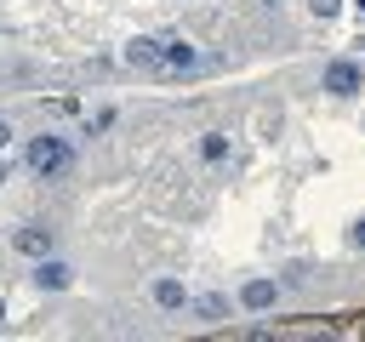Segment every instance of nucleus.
Wrapping results in <instances>:
<instances>
[{"mask_svg": "<svg viewBox=\"0 0 365 342\" xmlns=\"http://www.w3.org/2000/svg\"><path fill=\"white\" fill-rule=\"evenodd\" d=\"M74 165V148L63 142V137H34L29 142V171L34 177H57V171H68Z\"/></svg>", "mask_w": 365, "mask_h": 342, "instance_id": "nucleus-1", "label": "nucleus"}, {"mask_svg": "<svg viewBox=\"0 0 365 342\" xmlns=\"http://www.w3.org/2000/svg\"><path fill=\"white\" fill-rule=\"evenodd\" d=\"M125 63H131V68H160V63H165V46H160V34H137V40L125 46Z\"/></svg>", "mask_w": 365, "mask_h": 342, "instance_id": "nucleus-2", "label": "nucleus"}, {"mask_svg": "<svg viewBox=\"0 0 365 342\" xmlns=\"http://www.w3.org/2000/svg\"><path fill=\"white\" fill-rule=\"evenodd\" d=\"M325 91L331 97H354L359 91V63H331L325 68Z\"/></svg>", "mask_w": 365, "mask_h": 342, "instance_id": "nucleus-3", "label": "nucleus"}, {"mask_svg": "<svg viewBox=\"0 0 365 342\" xmlns=\"http://www.w3.org/2000/svg\"><path fill=\"white\" fill-rule=\"evenodd\" d=\"M160 46H165V63H160V68H194V63H200V51H194L182 34H160Z\"/></svg>", "mask_w": 365, "mask_h": 342, "instance_id": "nucleus-4", "label": "nucleus"}, {"mask_svg": "<svg viewBox=\"0 0 365 342\" xmlns=\"http://www.w3.org/2000/svg\"><path fill=\"white\" fill-rule=\"evenodd\" d=\"M68 279H74L68 262H46V256H40V268H34V285H40V291H63Z\"/></svg>", "mask_w": 365, "mask_h": 342, "instance_id": "nucleus-5", "label": "nucleus"}, {"mask_svg": "<svg viewBox=\"0 0 365 342\" xmlns=\"http://www.w3.org/2000/svg\"><path fill=\"white\" fill-rule=\"evenodd\" d=\"M274 296H279V291H274V279H251V285L240 291V302H245L251 314H262V308H274Z\"/></svg>", "mask_w": 365, "mask_h": 342, "instance_id": "nucleus-6", "label": "nucleus"}, {"mask_svg": "<svg viewBox=\"0 0 365 342\" xmlns=\"http://www.w3.org/2000/svg\"><path fill=\"white\" fill-rule=\"evenodd\" d=\"M11 245H17L23 256H46V251H51V234H46V228H17Z\"/></svg>", "mask_w": 365, "mask_h": 342, "instance_id": "nucleus-7", "label": "nucleus"}, {"mask_svg": "<svg viewBox=\"0 0 365 342\" xmlns=\"http://www.w3.org/2000/svg\"><path fill=\"white\" fill-rule=\"evenodd\" d=\"M154 302H160V308H182L188 296H182V285H177V279H154Z\"/></svg>", "mask_w": 365, "mask_h": 342, "instance_id": "nucleus-8", "label": "nucleus"}, {"mask_svg": "<svg viewBox=\"0 0 365 342\" xmlns=\"http://www.w3.org/2000/svg\"><path fill=\"white\" fill-rule=\"evenodd\" d=\"M200 160H211V165H217V160H228V137L205 131V137H200Z\"/></svg>", "mask_w": 365, "mask_h": 342, "instance_id": "nucleus-9", "label": "nucleus"}, {"mask_svg": "<svg viewBox=\"0 0 365 342\" xmlns=\"http://www.w3.org/2000/svg\"><path fill=\"white\" fill-rule=\"evenodd\" d=\"M222 308H228L222 296H200V314H205V319H222Z\"/></svg>", "mask_w": 365, "mask_h": 342, "instance_id": "nucleus-10", "label": "nucleus"}, {"mask_svg": "<svg viewBox=\"0 0 365 342\" xmlns=\"http://www.w3.org/2000/svg\"><path fill=\"white\" fill-rule=\"evenodd\" d=\"M308 6H314V17H336L342 11V0H308Z\"/></svg>", "mask_w": 365, "mask_h": 342, "instance_id": "nucleus-11", "label": "nucleus"}, {"mask_svg": "<svg viewBox=\"0 0 365 342\" xmlns=\"http://www.w3.org/2000/svg\"><path fill=\"white\" fill-rule=\"evenodd\" d=\"M348 245H359V251H365V222H354V228H348Z\"/></svg>", "mask_w": 365, "mask_h": 342, "instance_id": "nucleus-12", "label": "nucleus"}, {"mask_svg": "<svg viewBox=\"0 0 365 342\" xmlns=\"http://www.w3.org/2000/svg\"><path fill=\"white\" fill-rule=\"evenodd\" d=\"M6 142H11V125H6V120H0V148H6Z\"/></svg>", "mask_w": 365, "mask_h": 342, "instance_id": "nucleus-13", "label": "nucleus"}, {"mask_svg": "<svg viewBox=\"0 0 365 342\" xmlns=\"http://www.w3.org/2000/svg\"><path fill=\"white\" fill-rule=\"evenodd\" d=\"M6 177H11V165H6V160H0V182H6Z\"/></svg>", "mask_w": 365, "mask_h": 342, "instance_id": "nucleus-14", "label": "nucleus"}, {"mask_svg": "<svg viewBox=\"0 0 365 342\" xmlns=\"http://www.w3.org/2000/svg\"><path fill=\"white\" fill-rule=\"evenodd\" d=\"M354 6H359V17H365V0H354Z\"/></svg>", "mask_w": 365, "mask_h": 342, "instance_id": "nucleus-15", "label": "nucleus"}, {"mask_svg": "<svg viewBox=\"0 0 365 342\" xmlns=\"http://www.w3.org/2000/svg\"><path fill=\"white\" fill-rule=\"evenodd\" d=\"M0 325H6V302H0Z\"/></svg>", "mask_w": 365, "mask_h": 342, "instance_id": "nucleus-16", "label": "nucleus"}]
</instances>
